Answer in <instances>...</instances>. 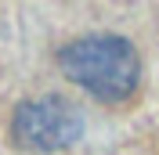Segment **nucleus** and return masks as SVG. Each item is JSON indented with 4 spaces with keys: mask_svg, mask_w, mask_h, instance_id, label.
<instances>
[{
    "mask_svg": "<svg viewBox=\"0 0 159 155\" xmlns=\"http://www.w3.org/2000/svg\"><path fill=\"white\" fill-rule=\"evenodd\" d=\"M61 72L98 101H127L141 83V58L127 36L94 33L58 51Z\"/></svg>",
    "mask_w": 159,
    "mask_h": 155,
    "instance_id": "obj_1",
    "label": "nucleus"
},
{
    "mask_svg": "<svg viewBox=\"0 0 159 155\" xmlns=\"http://www.w3.org/2000/svg\"><path fill=\"white\" fill-rule=\"evenodd\" d=\"M11 137L25 152H65L83 137V112L58 94L22 101L11 116Z\"/></svg>",
    "mask_w": 159,
    "mask_h": 155,
    "instance_id": "obj_2",
    "label": "nucleus"
}]
</instances>
